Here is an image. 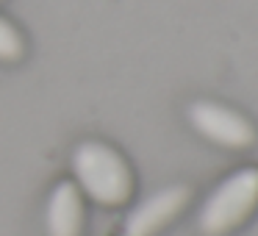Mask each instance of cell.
Wrapping results in <instances>:
<instances>
[{"label":"cell","mask_w":258,"mask_h":236,"mask_svg":"<svg viewBox=\"0 0 258 236\" xmlns=\"http://www.w3.org/2000/svg\"><path fill=\"white\" fill-rule=\"evenodd\" d=\"M189 123L203 139L228 150H250L258 142L252 120L217 100H195L189 106Z\"/></svg>","instance_id":"3"},{"label":"cell","mask_w":258,"mask_h":236,"mask_svg":"<svg viewBox=\"0 0 258 236\" xmlns=\"http://www.w3.org/2000/svg\"><path fill=\"white\" fill-rule=\"evenodd\" d=\"M258 211V167L233 169L225 175L197 211V228L203 236H228L247 225Z\"/></svg>","instance_id":"2"},{"label":"cell","mask_w":258,"mask_h":236,"mask_svg":"<svg viewBox=\"0 0 258 236\" xmlns=\"http://www.w3.org/2000/svg\"><path fill=\"white\" fill-rule=\"evenodd\" d=\"M47 236H81L84 233V197L73 181H61L50 192L45 211Z\"/></svg>","instance_id":"5"},{"label":"cell","mask_w":258,"mask_h":236,"mask_svg":"<svg viewBox=\"0 0 258 236\" xmlns=\"http://www.w3.org/2000/svg\"><path fill=\"white\" fill-rule=\"evenodd\" d=\"M191 200V189L183 184H172L158 189L147 200H142L125 219L122 236H158L167 225H172L186 211Z\"/></svg>","instance_id":"4"},{"label":"cell","mask_w":258,"mask_h":236,"mask_svg":"<svg viewBox=\"0 0 258 236\" xmlns=\"http://www.w3.org/2000/svg\"><path fill=\"white\" fill-rule=\"evenodd\" d=\"M25 56V36L9 17L0 14V62L3 64H17Z\"/></svg>","instance_id":"6"},{"label":"cell","mask_w":258,"mask_h":236,"mask_svg":"<svg viewBox=\"0 0 258 236\" xmlns=\"http://www.w3.org/2000/svg\"><path fill=\"white\" fill-rule=\"evenodd\" d=\"M73 172L78 189L89 200L106 208H119L131 203L136 189V178L131 164L117 147L100 139H86L73 153Z\"/></svg>","instance_id":"1"}]
</instances>
